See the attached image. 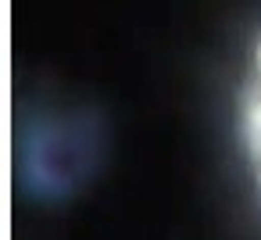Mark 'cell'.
Returning <instances> with one entry per match:
<instances>
[{
  "label": "cell",
  "instance_id": "1",
  "mask_svg": "<svg viewBox=\"0 0 261 240\" xmlns=\"http://www.w3.org/2000/svg\"><path fill=\"white\" fill-rule=\"evenodd\" d=\"M240 136H243L254 186L261 194V40L254 43L243 83H240Z\"/></svg>",
  "mask_w": 261,
  "mask_h": 240
}]
</instances>
